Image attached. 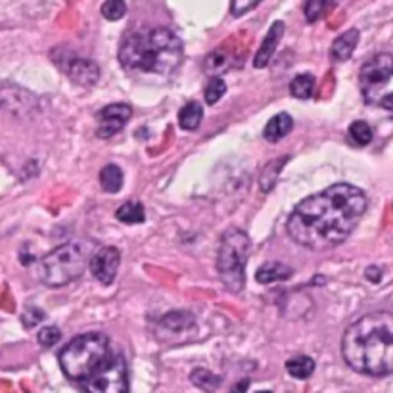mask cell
<instances>
[{"instance_id":"6da1fadb","label":"cell","mask_w":393,"mask_h":393,"mask_svg":"<svg viewBox=\"0 0 393 393\" xmlns=\"http://www.w3.org/2000/svg\"><path fill=\"white\" fill-rule=\"evenodd\" d=\"M366 194L348 183L328 186L299 201L288 219V232L296 244L307 250H330L345 242L363 219Z\"/></svg>"},{"instance_id":"7a4b0ae2","label":"cell","mask_w":393,"mask_h":393,"mask_svg":"<svg viewBox=\"0 0 393 393\" xmlns=\"http://www.w3.org/2000/svg\"><path fill=\"white\" fill-rule=\"evenodd\" d=\"M59 366L85 393H129L123 353L100 332L77 336L59 351Z\"/></svg>"},{"instance_id":"3957f363","label":"cell","mask_w":393,"mask_h":393,"mask_svg":"<svg viewBox=\"0 0 393 393\" xmlns=\"http://www.w3.org/2000/svg\"><path fill=\"white\" fill-rule=\"evenodd\" d=\"M341 353L359 374H393V313H369L355 320L343 334Z\"/></svg>"},{"instance_id":"277c9868","label":"cell","mask_w":393,"mask_h":393,"mask_svg":"<svg viewBox=\"0 0 393 393\" xmlns=\"http://www.w3.org/2000/svg\"><path fill=\"white\" fill-rule=\"evenodd\" d=\"M185 58L183 41L167 27L129 33L119 46V64L129 73L167 77Z\"/></svg>"},{"instance_id":"5b68a950","label":"cell","mask_w":393,"mask_h":393,"mask_svg":"<svg viewBox=\"0 0 393 393\" xmlns=\"http://www.w3.org/2000/svg\"><path fill=\"white\" fill-rule=\"evenodd\" d=\"M94 244L89 240H73L41 257L35 276L48 288H59L77 280L94 257Z\"/></svg>"},{"instance_id":"8992f818","label":"cell","mask_w":393,"mask_h":393,"mask_svg":"<svg viewBox=\"0 0 393 393\" xmlns=\"http://www.w3.org/2000/svg\"><path fill=\"white\" fill-rule=\"evenodd\" d=\"M252 242L244 230L230 229L221 238L217 252V271L224 288L240 294L245 286V263L250 257Z\"/></svg>"},{"instance_id":"52a82bcc","label":"cell","mask_w":393,"mask_h":393,"mask_svg":"<svg viewBox=\"0 0 393 393\" xmlns=\"http://www.w3.org/2000/svg\"><path fill=\"white\" fill-rule=\"evenodd\" d=\"M359 89L372 108L393 112V56L376 54L359 71Z\"/></svg>"},{"instance_id":"ba28073f","label":"cell","mask_w":393,"mask_h":393,"mask_svg":"<svg viewBox=\"0 0 393 393\" xmlns=\"http://www.w3.org/2000/svg\"><path fill=\"white\" fill-rule=\"evenodd\" d=\"M52 59L54 64L69 77V81L79 87H92L100 77V69L92 59L81 58V56L64 50V48H56L52 52Z\"/></svg>"},{"instance_id":"9c48e42d","label":"cell","mask_w":393,"mask_h":393,"mask_svg":"<svg viewBox=\"0 0 393 393\" xmlns=\"http://www.w3.org/2000/svg\"><path fill=\"white\" fill-rule=\"evenodd\" d=\"M131 115H133V108L129 104L117 102V104L106 106L104 110H100L97 113V134L100 138H110L113 134H117L127 125V121L131 119Z\"/></svg>"},{"instance_id":"30bf717a","label":"cell","mask_w":393,"mask_h":393,"mask_svg":"<svg viewBox=\"0 0 393 393\" xmlns=\"http://www.w3.org/2000/svg\"><path fill=\"white\" fill-rule=\"evenodd\" d=\"M119 265H121V253H119L117 248L104 245L94 253V257L90 261V271L100 284L110 286L117 276Z\"/></svg>"},{"instance_id":"8fae6325","label":"cell","mask_w":393,"mask_h":393,"mask_svg":"<svg viewBox=\"0 0 393 393\" xmlns=\"http://www.w3.org/2000/svg\"><path fill=\"white\" fill-rule=\"evenodd\" d=\"M282 35H284V23L275 22L271 25V29H269V33L265 35V38H263V43H261L259 46V50H257L255 58H253V66L257 67V69L269 66V62L273 59L276 48L280 45Z\"/></svg>"},{"instance_id":"7c38bea8","label":"cell","mask_w":393,"mask_h":393,"mask_svg":"<svg viewBox=\"0 0 393 393\" xmlns=\"http://www.w3.org/2000/svg\"><path fill=\"white\" fill-rule=\"evenodd\" d=\"M357 45H359V31L349 29L343 35L336 38L330 48V58L334 62H345L351 58V54L355 52Z\"/></svg>"},{"instance_id":"4fadbf2b","label":"cell","mask_w":393,"mask_h":393,"mask_svg":"<svg viewBox=\"0 0 393 393\" xmlns=\"http://www.w3.org/2000/svg\"><path fill=\"white\" fill-rule=\"evenodd\" d=\"M294 129V119L288 113H278L275 117H271L267 125H265V131H263V136L267 142H278L282 141L286 134Z\"/></svg>"},{"instance_id":"5bb4252c","label":"cell","mask_w":393,"mask_h":393,"mask_svg":"<svg viewBox=\"0 0 393 393\" xmlns=\"http://www.w3.org/2000/svg\"><path fill=\"white\" fill-rule=\"evenodd\" d=\"M292 275H294V271L288 265H284L280 261H269L265 265H261L255 278L261 284H273V282L288 280Z\"/></svg>"},{"instance_id":"9a60e30c","label":"cell","mask_w":393,"mask_h":393,"mask_svg":"<svg viewBox=\"0 0 393 393\" xmlns=\"http://www.w3.org/2000/svg\"><path fill=\"white\" fill-rule=\"evenodd\" d=\"M288 156L278 157V159H273V162H269V164L263 167L259 177V186L263 192H271V190H273V186L276 185V178H278V175L282 173V167L288 164Z\"/></svg>"},{"instance_id":"2e32d148","label":"cell","mask_w":393,"mask_h":393,"mask_svg":"<svg viewBox=\"0 0 393 393\" xmlns=\"http://www.w3.org/2000/svg\"><path fill=\"white\" fill-rule=\"evenodd\" d=\"M100 186L108 194H117L123 188V171L115 164H108L100 171Z\"/></svg>"},{"instance_id":"e0dca14e","label":"cell","mask_w":393,"mask_h":393,"mask_svg":"<svg viewBox=\"0 0 393 393\" xmlns=\"http://www.w3.org/2000/svg\"><path fill=\"white\" fill-rule=\"evenodd\" d=\"M203 119V108L198 102H188V104L178 112V125L185 131H194L198 129Z\"/></svg>"},{"instance_id":"ac0fdd59","label":"cell","mask_w":393,"mask_h":393,"mask_svg":"<svg viewBox=\"0 0 393 393\" xmlns=\"http://www.w3.org/2000/svg\"><path fill=\"white\" fill-rule=\"evenodd\" d=\"M286 371L294 378L307 380L315 372V361L307 355H297L286 363Z\"/></svg>"},{"instance_id":"d6986e66","label":"cell","mask_w":393,"mask_h":393,"mask_svg":"<svg viewBox=\"0 0 393 393\" xmlns=\"http://www.w3.org/2000/svg\"><path fill=\"white\" fill-rule=\"evenodd\" d=\"M159 322H162V327L169 328L173 332H185V330L196 324V319L188 311H173L169 315H165Z\"/></svg>"},{"instance_id":"ffe728a7","label":"cell","mask_w":393,"mask_h":393,"mask_svg":"<svg viewBox=\"0 0 393 393\" xmlns=\"http://www.w3.org/2000/svg\"><path fill=\"white\" fill-rule=\"evenodd\" d=\"M115 217H117V221H121V223L138 224V223H144L146 213H144V206H142V203L127 201V203H123V206L117 209Z\"/></svg>"},{"instance_id":"44dd1931","label":"cell","mask_w":393,"mask_h":393,"mask_svg":"<svg viewBox=\"0 0 393 393\" xmlns=\"http://www.w3.org/2000/svg\"><path fill=\"white\" fill-rule=\"evenodd\" d=\"M315 90V77L311 73H301L296 75L292 83H290V92L292 97L299 98V100H307L313 97Z\"/></svg>"},{"instance_id":"7402d4cb","label":"cell","mask_w":393,"mask_h":393,"mask_svg":"<svg viewBox=\"0 0 393 393\" xmlns=\"http://www.w3.org/2000/svg\"><path fill=\"white\" fill-rule=\"evenodd\" d=\"M190 380H192L194 386L200 387V390H203L206 393L217 392L219 386H221V382H223L221 376H215L213 372L206 371V369H196V371L190 374Z\"/></svg>"},{"instance_id":"603a6c76","label":"cell","mask_w":393,"mask_h":393,"mask_svg":"<svg viewBox=\"0 0 393 393\" xmlns=\"http://www.w3.org/2000/svg\"><path fill=\"white\" fill-rule=\"evenodd\" d=\"M349 141L355 146H366L372 142V129L366 121H353L348 129Z\"/></svg>"},{"instance_id":"cb8c5ba5","label":"cell","mask_w":393,"mask_h":393,"mask_svg":"<svg viewBox=\"0 0 393 393\" xmlns=\"http://www.w3.org/2000/svg\"><path fill=\"white\" fill-rule=\"evenodd\" d=\"M229 54H224L223 50H215V52H211L208 58H206L203 69H206V73L211 75V79H213L215 75H219L221 71H224V69H229Z\"/></svg>"},{"instance_id":"d4e9b609","label":"cell","mask_w":393,"mask_h":393,"mask_svg":"<svg viewBox=\"0 0 393 393\" xmlns=\"http://www.w3.org/2000/svg\"><path fill=\"white\" fill-rule=\"evenodd\" d=\"M334 0H307L305 2V20L309 23L319 22L327 14Z\"/></svg>"},{"instance_id":"484cf974","label":"cell","mask_w":393,"mask_h":393,"mask_svg":"<svg viewBox=\"0 0 393 393\" xmlns=\"http://www.w3.org/2000/svg\"><path fill=\"white\" fill-rule=\"evenodd\" d=\"M224 92H227V83H224L221 77L209 79L208 87H206V102L211 106L217 104V102L224 97Z\"/></svg>"},{"instance_id":"4316f807","label":"cell","mask_w":393,"mask_h":393,"mask_svg":"<svg viewBox=\"0 0 393 393\" xmlns=\"http://www.w3.org/2000/svg\"><path fill=\"white\" fill-rule=\"evenodd\" d=\"M127 14L125 0H106L102 4V15L110 22H117Z\"/></svg>"},{"instance_id":"83f0119b","label":"cell","mask_w":393,"mask_h":393,"mask_svg":"<svg viewBox=\"0 0 393 393\" xmlns=\"http://www.w3.org/2000/svg\"><path fill=\"white\" fill-rule=\"evenodd\" d=\"M38 343L43 348H54L59 340H62V332L56 327H46L38 332Z\"/></svg>"},{"instance_id":"f1b7e54d","label":"cell","mask_w":393,"mask_h":393,"mask_svg":"<svg viewBox=\"0 0 393 393\" xmlns=\"http://www.w3.org/2000/svg\"><path fill=\"white\" fill-rule=\"evenodd\" d=\"M22 320L25 328H35L41 320H45V313L41 311L38 307H35V305H31V307H27V309L23 311Z\"/></svg>"},{"instance_id":"f546056e","label":"cell","mask_w":393,"mask_h":393,"mask_svg":"<svg viewBox=\"0 0 393 393\" xmlns=\"http://www.w3.org/2000/svg\"><path fill=\"white\" fill-rule=\"evenodd\" d=\"M261 0H230V12L232 15H244L259 4Z\"/></svg>"},{"instance_id":"4dcf8cb0","label":"cell","mask_w":393,"mask_h":393,"mask_svg":"<svg viewBox=\"0 0 393 393\" xmlns=\"http://www.w3.org/2000/svg\"><path fill=\"white\" fill-rule=\"evenodd\" d=\"M248 387H250V380L244 378V380H240L236 386L232 387L229 393H245L248 392Z\"/></svg>"},{"instance_id":"1f68e13d","label":"cell","mask_w":393,"mask_h":393,"mask_svg":"<svg viewBox=\"0 0 393 393\" xmlns=\"http://www.w3.org/2000/svg\"><path fill=\"white\" fill-rule=\"evenodd\" d=\"M378 269L376 267H371V269H366V278H371V280H374V282H378L380 280V276H378Z\"/></svg>"},{"instance_id":"d6a6232c","label":"cell","mask_w":393,"mask_h":393,"mask_svg":"<svg viewBox=\"0 0 393 393\" xmlns=\"http://www.w3.org/2000/svg\"><path fill=\"white\" fill-rule=\"evenodd\" d=\"M257 393H271V392H257Z\"/></svg>"}]
</instances>
